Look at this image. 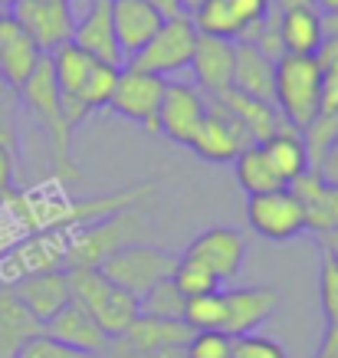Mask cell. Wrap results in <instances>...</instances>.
<instances>
[{"label":"cell","mask_w":338,"mask_h":358,"mask_svg":"<svg viewBox=\"0 0 338 358\" xmlns=\"http://www.w3.org/2000/svg\"><path fill=\"white\" fill-rule=\"evenodd\" d=\"M233 338L223 332H194L184 345V358H230Z\"/></svg>","instance_id":"cell-35"},{"label":"cell","mask_w":338,"mask_h":358,"mask_svg":"<svg viewBox=\"0 0 338 358\" xmlns=\"http://www.w3.org/2000/svg\"><path fill=\"white\" fill-rule=\"evenodd\" d=\"M316 59L322 66V73H338V33L335 36H325V43L318 46Z\"/></svg>","instance_id":"cell-40"},{"label":"cell","mask_w":338,"mask_h":358,"mask_svg":"<svg viewBox=\"0 0 338 358\" xmlns=\"http://www.w3.org/2000/svg\"><path fill=\"white\" fill-rule=\"evenodd\" d=\"M223 296V336H250L279 309V293L270 286H237L220 289Z\"/></svg>","instance_id":"cell-14"},{"label":"cell","mask_w":338,"mask_h":358,"mask_svg":"<svg viewBox=\"0 0 338 358\" xmlns=\"http://www.w3.org/2000/svg\"><path fill=\"white\" fill-rule=\"evenodd\" d=\"M316 171H318V178H322L325 185H335L338 187V141L325 152V158L318 162Z\"/></svg>","instance_id":"cell-41"},{"label":"cell","mask_w":338,"mask_h":358,"mask_svg":"<svg viewBox=\"0 0 338 358\" xmlns=\"http://www.w3.org/2000/svg\"><path fill=\"white\" fill-rule=\"evenodd\" d=\"M171 280H175V286L181 289L184 299H197V296H207V293H217L220 289L217 276H214L210 270H204V266L191 263V260H177Z\"/></svg>","instance_id":"cell-32"},{"label":"cell","mask_w":338,"mask_h":358,"mask_svg":"<svg viewBox=\"0 0 338 358\" xmlns=\"http://www.w3.org/2000/svg\"><path fill=\"white\" fill-rule=\"evenodd\" d=\"M73 46H79L86 56L96 63H109L122 69V50L115 40V27H112V0H92L82 17L73 23Z\"/></svg>","instance_id":"cell-16"},{"label":"cell","mask_w":338,"mask_h":358,"mask_svg":"<svg viewBox=\"0 0 338 358\" xmlns=\"http://www.w3.org/2000/svg\"><path fill=\"white\" fill-rule=\"evenodd\" d=\"M69 276V296L79 303L92 319H96L105 336H122L131 326V319L138 315V296L125 293L122 286L105 280L98 270L79 266V270H66Z\"/></svg>","instance_id":"cell-4"},{"label":"cell","mask_w":338,"mask_h":358,"mask_svg":"<svg viewBox=\"0 0 338 358\" xmlns=\"http://www.w3.org/2000/svg\"><path fill=\"white\" fill-rule=\"evenodd\" d=\"M247 224L263 240L279 243V240H293L306 230V210L289 187H279L270 194H253L247 201Z\"/></svg>","instance_id":"cell-8"},{"label":"cell","mask_w":338,"mask_h":358,"mask_svg":"<svg viewBox=\"0 0 338 358\" xmlns=\"http://www.w3.org/2000/svg\"><path fill=\"white\" fill-rule=\"evenodd\" d=\"M46 53H40V46L30 40V33L13 20L7 10H0V83L20 92V86L33 76V69L40 66Z\"/></svg>","instance_id":"cell-15"},{"label":"cell","mask_w":338,"mask_h":358,"mask_svg":"<svg viewBox=\"0 0 338 358\" xmlns=\"http://www.w3.org/2000/svg\"><path fill=\"white\" fill-rule=\"evenodd\" d=\"M316 358H338V326L325 329V336H322V345H318Z\"/></svg>","instance_id":"cell-43"},{"label":"cell","mask_w":338,"mask_h":358,"mask_svg":"<svg viewBox=\"0 0 338 358\" xmlns=\"http://www.w3.org/2000/svg\"><path fill=\"white\" fill-rule=\"evenodd\" d=\"M299 135H302V145H306L309 168L316 171L318 162L325 158V152L338 141V115H322V112H318L316 119L309 122Z\"/></svg>","instance_id":"cell-30"},{"label":"cell","mask_w":338,"mask_h":358,"mask_svg":"<svg viewBox=\"0 0 338 358\" xmlns=\"http://www.w3.org/2000/svg\"><path fill=\"white\" fill-rule=\"evenodd\" d=\"M197 36L191 17H171L158 27L152 40L131 56L125 66L131 69H142V73H152V76H171L177 69H187L191 66V56H194Z\"/></svg>","instance_id":"cell-7"},{"label":"cell","mask_w":338,"mask_h":358,"mask_svg":"<svg viewBox=\"0 0 338 358\" xmlns=\"http://www.w3.org/2000/svg\"><path fill=\"white\" fill-rule=\"evenodd\" d=\"M207 99L210 102H217L220 109H227L233 119L240 122L243 131L250 135L253 145H263L270 135H276V131L286 125L283 115L276 112L273 102H260V99L243 96V92H237V89H223V92L207 96Z\"/></svg>","instance_id":"cell-22"},{"label":"cell","mask_w":338,"mask_h":358,"mask_svg":"<svg viewBox=\"0 0 338 358\" xmlns=\"http://www.w3.org/2000/svg\"><path fill=\"white\" fill-rule=\"evenodd\" d=\"M20 102L27 106L36 125L43 129V135L50 138V158H53L56 178L59 181H79L76 162H73V125L66 119L63 102H59V89H56L53 79V66H50V56L40 59V66L33 69V76L20 86Z\"/></svg>","instance_id":"cell-1"},{"label":"cell","mask_w":338,"mask_h":358,"mask_svg":"<svg viewBox=\"0 0 338 358\" xmlns=\"http://www.w3.org/2000/svg\"><path fill=\"white\" fill-rule=\"evenodd\" d=\"M266 10H270V0H200L187 17L200 36L253 43Z\"/></svg>","instance_id":"cell-5"},{"label":"cell","mask_w":338,"mask_h":358,"mask_svg":"<svg viewBox=\"0 0 338 358\" xmlns=\"http://www.w3.org/2000/svg\"><path fill=\"white\" fill-rule=\"evenodd\" d=\"M318 112H322V115H338V73H322Z\"/></svg>","instance_id":"cell-38"},{"label":"cell","mask_w":338,"mask_h":358,"mask_svg":"<svg viewBox=\"0 0 338 358\" xmlns=\"http://www.w3.org/2000/svg\"><path fill=\"white\" fill-rule=\"evenodd\" d=\"M247 145H253V141H250V135L243 131L240 122L233 119L227 109H220L217 102L207 99V115H204L200 129L194 131V138H191L187 148L210 164H227V162H233Z\"/></svg>","instance_id":"cell-12"},{"label":"cell","mask_w":338,"mask_h":358,"mask_svg":"<svg viewBox=\"0 0 338 358\" xmlns=\"http://www.w3.org/2000/svg\"><path fill=\"white\" fill-rule=\"evenodd\" d=\"M148 3L161 13L164 20H171V17H187V13H184V0H148Z\"/></svg>","instance_id":"cell-42"},{"label":"cell","mask_w":338,"mask_h":358,"mask_svg":"<svg viewBox=\"0 0 338 358\" xmlns=\"http://www.w3.org/2000/svg\"><path fill=\"white\" fill-rule=\"evenodd\" d=\"M312 7L322 10V17H332V13H338V0H312Z\"/></svg>","instance_id":"cell-45"},{"label":"cell","mask_w":338,"mask_h":358,"mask_svg":"<svg viewBox=\"0 0 338 358\" xmlns=\"http://www.w3.org/2000/svg\"><path fill=\"white\" fill-rule=\"evenodd\" d=\"M207 115V96L187 83H164V96L158 106V131L177 145H191L194 131Z\"/></svg>","instance_id":"cell-13"},{"label":"cell","mask_w":338,"mask_h":358,"mask_svg":"<svg viewBox=\"0 0 338 358\" xmlns=\"http://www.w3.org/2000/svg\"><path fill=\"white\" fill-rule=\"evenodd\" d=\"M230 358H286V348L276 338L250 332V336H237L230 342Z\"/></svg>","instance_id":"cell-34"},{"label":"cell","mask_w":338,"mask_h":358,"mask_svg":"<svg viewBox=\"0 0 338 358\" xmlns=\"http://www.w3.org/2000/svg\"><path fill=\"white\" fill-rule=\"evenodd\" d=\"M161 96H164L161 76H152V73H142V69L122 66L115 92H112V99H109V109L115 112V115H122V119L138 122L142 129L158 131V106H161Z\"/></svg>","instance_id":"cell-9"},{"label":"cell","mask_w":338,"mask_h":358,"mask_svg":"<svg viewBox=\"0 0 338 358\" xmlns=\"http://www.w3.org/2000/svg\"><path fill=\"white\" fill-rule=\"evenodd\" d=\"M164 17L154 10L148 0H112V27L119 40L122 59H131L148 40H152Z\"/></svg>","instance_id":"cell-18"},{"label":"cell","mask_w":338,"mask_h":358,"mask_svg":"<svg viewBox=\"0 0 338 358\" xmlns=\"http://www.w3.org/2000/svg\"><path fill=\"white\" fill-rule=\"evenodd\" d=\"M318 299H322V313H325L328 326H338V257L322 250V263H318Z\"/></svg>","instance_id":"cell-33"},{"label":"cell","mask_w":338,"mask_h":358,"mask_svg":"<svg viewBox=\"0 0 338 358\" xmlns=\"http://www.w3.org/2000/svg\"><path fill=\"white\" fill-rule=\"evenodd\" d=\"M318 92H322V66L316 56H289L276 59L273 106L286 125L302 131L318 115Z\"/></svg>","instance_id":"cell-3"},{"label":"cell","mask_w":338,"mask_h":358,"mask_svg":"<svg viewBox=\"0 0 338 358\" xmlns=\"http://www.w3.org/2000/svg\"><path fill=\"white\" fill-rule=\"evenodd\" d=\"M46 3H69V0H46Z\"/></svg>","instance_id":"cell-47"},{"label":"cell","mask_w":338,"mask_h":358,"mask_svg":"<svg viewBox=\"0 0 338 358\" xmlns=\"http://www.w3.org/2000/svg\"><path fill=\"white\" fill-rule=\"evenodd\" d=\"M184 306H187V299L175 286V280L154 282L148 293L138 296V313L154 315V319H184Z\"/></svg>","instance_id":"cell-29"},{"label":"cell","mask_w":338,"mask_h":358,"mask_svg":"<svg viewBox=\"0 0 338 358\" xmlns=\"http://www.w3.org/2000/svg\"><path fill=\"white\" fill-rule=\"evenodd\" d=\"M102 358H184V348H135L125 338L112 336Z\"/></svg>","instance_id":"cell-36"},{"label":"cell","mask_w":338,"mask_h":358,"mask_svg":"<svg viewBox=\"0 0 338 358\" xmlns=\"http://www.w3.org/2000/svg\"><path fill=\"white\" fill-rule=\"evenodd\" d=\"M184 322L194 332H220L223 329V296H220V289L207 296H197V299H187Z\"/></svg>","instance_id":"cell-31"},{"label":"cell","mask_w":338,"mask_h":358,"mask_svg":"<svg viewBox=\"0 0 338 358\" xmlns=\"http://www.w3.org/2000/svg\"><path fill=\"white\" fill-rule=\"evenodd\" d=\"M17 358H96V355H89V352H79V348H69V345L56 342V338H50V336L43 332L40 338H33L30 345L23 348Z\"/></svg>","instance_id":"cell-37"},{"label":"cell","mask_w":338,"mask_h":358,"mask_svg":"<svg viewBox=\"0 0 338 358\" xmlns=\"http://www.w3.org/2000/svg\"><path fill=\"white\" fill-rule=\"evenodd\" d=\"M131 243H152V220L142 210L125 207V210H115L96 224L79 227L69 237L63 270H79V266L98 270L109 257H115L119 250L131 247Z\"/></svg>","instance_id":"cell-2"},{"label":"cell","mask_w":338,"mask_h":358,"mask_svg":"<svg viewBox=\"0 0 338 358\" xmlns=\"http://www.w3.org/2000/svg\"><path fill=\"white\" fill-rule=\"evenodd\" d=\"M233 86L243 96H253L260 102H273L276 83V59L256 50L253 43H233Z\"/></svg>","instance_id":"cell-24"},{"label":"cell","mask_w":338,"mask_h":358,"mask_svg":"<svg viewBox=\"0 0 338 358\" xmlns=\"http://www.w3.org/2000/svg\"><path fill=\"white\" fill-rule=\"evenodd\" d=\"M0 201H3V197H0Z\"/></svg>","instance_id":"cell-48"},{"label":"cell","mask_w":338,"mask_h":358,"mask_svg":"<svg viewBox=\"0 0 338 358\" xmlns=\"http://www.w3.org/2000/svg\"><path fill=\"white\" fill-rule=\"evenodd\" d=\"M279 43L289 56H316L318 46L325 43L322 13L316 7H293L279 10Z\"/></svg>","instance_id":"cell-25"},{"label":"cell","mask_w":338,"mask_h":358,"mask_svg":"<svg viewBox=\"0 0 338 358\" xmlns=\"http://www.w3.org/2000/svg\"><path fill=\"white\" fill-rule=\"evenodd\" d=\"M270 7H276V10H293V7H312V0H270Z\"/></svg>","instance_id":"cell-44"},{"label":"cell","mask_w":338,"mask_h":358,"mask_svg":"<svg viewBox=\"0 0 338 358\" xmlns=\"http://www.w3.org/2000/svg\"><path fill=\"white\" fill-rule=\"evenodd\" d=\"M299 204L306 210V230L325 237V234H335L338 230V187L335 185H325L318 171L309 168L306 174H299L293 185H289Z\"/></svg>","instance_id":"cell-19"},{"label":"cell","mask_w":338,"mask_h":358,"mask_svg":"<svg viewBox=\"0 0 338 358\" xmlns=\"http://www.w3.org/2000/svg\"><path fill=\"white\" fill-rule=\"evenodd\" d=\"M233 171H237V185L247 191V194H270V191H279L286 187L279 178L273 174V168L266 164L260 145H247L237 158H233Z\"/></svg>","instance_id":"cell-28"},{"label":"cell","mask_w":338,"mask_h":358,"mask_svg":"<svg viewBox=\"0 0 338 358\" xmlns=\"http://www.w3.org/2000/svg\"><path fill=\"white\" fill-rule=\"evenodd\" d=\"M43 336V322L0 282V358H17L33 338Z\"/></svg>","instance_id":"cell-23"},{"label":"cell","mask_w":338,"mask_h":358,"mask_svg":"<svg viewBox=\"0 0 338 358\" xmlns=\"http://www.w3.org/2000/svg\"><path fill=\"white\" fill-rule=\"evenodd\" d=\"M177 260L158 243H131L98 266V273L131 296H145L154 282L171 280Z\"/></svg>","instance_id":"cell-6"},{"label":"cell","mask_w":338,"mask_h":358,"mask_svg":"<svg viewBox=\"0 0 338 358\" xmlns=\"http://www.w3.org/2000/svg\"><path fill=\"white\" fill-rule=\"evenodd\" d=\"M13 20L30 33V40L40 46V53H53L73 40V23L76 13L69 3H46V0H13L10 10Z\"/></svg>","instance_id":"cell-11"},{"label":"cell","mask_w":338,"mask_h":358,"mask_svg":"<svg viewBox=\"0 0 338 358\" xmlns=\"http://www.w3.org/2000/svg\"><path fill=\"white\" fill-rule=\"evenodd\" d=\"M181 260H191L210 270L223 286L233 276H240V266L247 260V234L237 227H207L187 243Z\"/></svg>","instance_id":"cell-10"},{"label":"cell","mask_w":338,"mask_h":358,"mask_svg":"<svg viewBox=\"0 0 338 358\" xmlns=\"http://www.w3.org/2000/svg\"><path fill=\"white\" fill-rule=\"evenodd\" d=\"M13 174H17V158L0 145V197L3 201L13 194Z\"/></svg>","instance_id":"cell-39"},{"label":"cell","mask_w":338,"mask_h":358,"mask_svg":"<svg viewBox=\"0 0 338 358\" xmlns=\"http://www.w3.org/2000/svg\"><path fill=\"white\" fill-rule=\"evenodd\" d=\"M10 289L40 322H50V319L73 299V296H69V276H66V270L30 273V276L10 282Z\"/></svg>","instance_id":"cell-20"},{"label":"cell","mask_w":338,"mask_h":358,"mask_svg":"<svg viewBox=\"0 0 338 358\" xmlns=\"http://www.w3.org/2000/svg\"><path fill=\"white\" fill-rule=\"evenodd\" d=\"M233 50L237 46L220 36H197L194 56H191V73L204 96H217L233 86Z\"/></svg>","instance_id":"cell-21"},{"label":"cell","mask_w":338,"mask_h":358,"mask_svg":"<svg viewBox=\"0 0 338 358\" xmlns=\"http://www.w3.org/2000/svg\"><path fill=\"white\" fill-rule=\"evenodd\" d=\"M266 164L273 168V174L283 181L286 187L293 185L299 174L309 171V158H306V145H302V135L293 129V125H283V129L270 135V138L260 145Z\"/></svg>","instance_id":"cell-26"},{"label":"cell","mask_w":338,"mask_h":358,"mask_svg":"<svg viewBox=\"0 0 338 358\" xmlns=\"http://www.w3.org/2000/svg\"><path fill=\"white\" fill-rule=\"evenodd\" d=\"M318 243H322V250H328L332 257H338V230H335V234H325V237H318Z\"/></svg>","instance_id":"cell-46"},{"label":"cell","mask_w":338,"mask_h":358,"mask_svg":"<svg viewBox=\"0 0 338 358\" xmlns=\"http://www.w3.org/2000/svg\"><path fill=\"white\" fill-rule=\"evenodd\" d=\"M191 336H194V329L184 319H154V315L138 313L119 338H125L135 348H184Z\"/></svg>","instance_id":"cell-27"},{"label":"cell","mask_w":338,"mask_h":358,"mask_svg":"<svg viewBox=\"0 0 338 358\" xmlns=\"http://www.w3.org/2000/svg\"><path fill=\"white\" fill-rule=\"evenodd\" d=\"M43 332L50 338H56V342H63V345L89 352V355H96V358H102V352L109 345V336L102 332V326L79 303H73V299L50 322H43Z\"/></svg>","instance_id":"cell-17"}]
</instances>
